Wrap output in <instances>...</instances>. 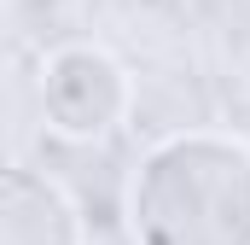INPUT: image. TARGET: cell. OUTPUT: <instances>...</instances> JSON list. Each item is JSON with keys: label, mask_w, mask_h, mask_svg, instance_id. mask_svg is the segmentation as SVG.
<instances>
[{"label": "cell", "mask_w": 250, "mask_h": 245, "mask_svg": "<svg viewBox=\"0 0 250 245\" xmlns=\"http://www.w3.org/2000/svg\"><path fill=\"white\" fill-rule=\"evenodd\" d=\"M140 245H250V152L187 134L146 158L134 181Z\"/></svg>", "instance_id": "obj_1"}, {"label": "cell", "mask_w": 250, "mask_h": 245, "mask_svg": "<svg viewBox=\"0 0 250 245\" xmlns=\"http://www.w3.org/2000/svg\"><path fill=\"white\" fill-rule=\"evenodd\" d=\"M41 99L64 134H105L123 111V70L93 47H70L47 64Z\"/></svg>", "instance_id": "obj_2"}, {"label": "cell", "mask_w": 250, "mask_h": 245, "mask_svg": "<svg viewBox=\"0 0 250 245\" xmlns=\"http://www.w3.org/2000/svg\"><path fill=\"white\" fill-rule=\"evenodd\" d=\"M0 245H76V216L59 187L29 170H6L0 181Z\"/></svg>", "instance_id": "obj_3"}]
</instances>
